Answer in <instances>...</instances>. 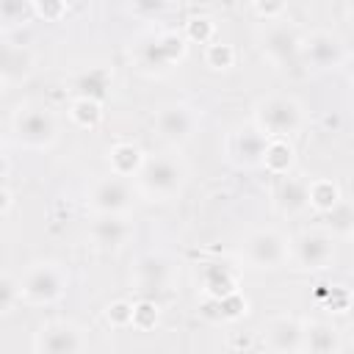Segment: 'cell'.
I'll return each mask as SVG.
<instances>
[{"mask_svg":"<svg viewBox=\"0 0 354 354\" xmlns=\"http://www.w3.org/2000/svg\"><path fill=\"white\" fill-rule=\"evenodd\" d=\"M263 163L268 171L274 174H285L293 163V147L285 141V138H271L266 144V152H263Z\"/></svg>","mask_w":354,"mask_h":354,"instance_id":"d6986e66","label":"cell"},{"mask_svg":"<svg viewBox=\"0 0 354 354\" xmlns=\"http://www.w3.org/2000/svg\"><path fill=\"white\" fill-rule=\"evenodd\" d=\"M75 86L80 88V97H88V100H102L105 88L111 86V75H108V69L94 66V69H88V72L77 75Z\"/></svg>","mask_w":354,"mask_h":354,"instance_id":"44dd1931","label":"cell"},{"mask_svg":"<svg viewBox=\"0 0 354 354\" xmlns=\"http://www.w3.org/2000/svg\"><path fill=\"white\" fill-rule=\"evenodd\" d=\"M105 318L111 326H133V304L130 301H111L105 310Z\"/></svg>","mask_w":354,"mask_h":354,"instance_id":"f546056e","label":"cell"},{"mask_svg":"<svg viewBox=\"0 0 354 354\" xmlns=\"http://www.w3.org/2000/svg\"><path fill=\"white\" fill-rule=\"evenodd\" d=\"M108 160H111L113 174L127 177V174H138L147 158H144V155H141V149H138V147H133V144H116V147L111 149Z\"/></svg>","mask_w":354,"mask_h":354,"instance_id":"e0dca14e","label":"cell"},{"mask_svg":"<svg viewBox=\"0 0 354 354\" xmlns=\"http://www.w3.org/2000/svg\"><path fill=\"white\" fill-rule=\"evenodd\" d=\"M266 343L274 354H299L304 348V326L296 318L279 315L266 326Z\"/></svg>","mask_w":354,"mask_h":354,"instance_id":"ba28073f","label":"cell"},{"mask_svg":"<svg viewBox=\"0 0 354 354\" xmlns=\"http://www.w3.org/2000/svg\"><path fill=\"white\" fill-rule=\"evenodd\" d=\"M55 130H58L55 119L47 108H19V113L14 116V133L22 147H30V149L50 147L55 138Z\"/></svg>","mask_w":354,"mask_h":354,"instance_id":"277c9868","label":"cell"},{"mask_svg":"<svg viewBox=\"0 0 354 354\" xmlns=\"http://www.w3.org/2000/svg\"><path fill=\"white\" fill-rule=\"evenodd\" d=\"M254 11L263 17H277L285 11V3H254Z\"/></svg>","mask_w":354,"mask_h":354,"instance_id":"e575fe53","label":"cell"},{"mask_svg":"<svg viewBox=\"0 0 354 354\" xmlns=\"http://www.w3.org/2000/svg\"><path fill=\"white\" fill-rule=\"evenodd\" d=\"M335 254L332 238L324 232H304L293 241V257L301 268H324Z\"/></svg>","mask_w":354,"mask_h":354,"instance_id":"9c48e42d","label":"cell"},{"mask_svg":"<svg viewBox=\"0 0 354 354\" xmlns=\"http://www.w3.org/2000/svg\"><path fill=\"white\" fill-rule=\"evenodd\" d=\"M183 163L171 155H155L147 158L141 171H138V183L149 196H171L180 185H183Z\"/></svg>","mask_w":354,"mask_h":354,"instance_id":"3957f363","label":"cell"},{"mask_svg":"<svg viewBox=\"0 0 354 354\" xmlns=\"http://www.w3.org/2000/svg\"><path fill=\"white\" fill-rule=\"evenodd\" d=\"M277 199H279V207L288 210V213H296L307 205V185L299 183V180H285L277 191Z\"/></svg>","mask_w":354,"mask_h":354,"instance_id":"603a6c76","label":"cell"},{"mask_svg":"<svg viewBox=\"0 0 354 354\" xmlns=\"http://www.w3.org/2000/svg\"><path fill=\"white\" fill-rule=\"evenodd\" d=\"M8 207H11V191H8V185L3 188V213H8Z\"/></svg>","mask_w":354,"mask_h":354,"instance_id":"d590c367","label":"cell"},{"mask_svg":"<svg viewBox=\"0 0 354 354\" xmlns=\"http://www.w3.org/2000/svg\"><path fill=\"white\" fill-rule=\"evenodd\" d=\"M130 232H133V227H130L122 216H100V218L94 221V227H91L94 243H100V246H105V249L122 246V243L130 238Z\"/></svg>","mask_w":354,"mask_h":354,"instance_id":"9a60e30c","label":"cell"},{"mask_svg":"<svg viewBox=\"0 0 354 354\" xmlns=\"http://www.w3.org/2000/svg\"><path fill=\"white\" fill-rule=\"evenodd\" d=\"M266 144H268L266 136L257 127H249L230 138V155H232V160H238L243 166H254V163H263Z\"/></svg>","mask_w":354,"mask_h":354,"instance_id":"8fae6325","label":"cell"},{"mask_svg":"<svg viewBox=\"0 0 354 354\" xmlns=\"http://www.w3.org/2000/svg\"><path fill=\"white\" fill-rule=\"evenodd\" d=\"M329 230L337 235H351L354 232V205L348 202H337L329 213Z\"/></svg>","mask_w":354,"mask_h":354,"instance_id":"d4e9b609","label":"cell"},{"mask_svg":"<svg viewBox=\"0 0 354 354\" xmlns=\"http://www.w3.org/2000/svg\"><path fill=\"white\" fill-rule=\"evenodd\" d=\"M243 313H246V299H241V293L218 299V315L221 318H241Z\"/></svg>","mask_w":354,"mask_h":354,"instance_id":"4dcf8cb0","label":"cell"},{"mask_svg":"<svg viewBox=\"0 0 354 354\" xmlns=\"http://www.w3.org/2000/svg\"><path fill=\"white\" fill-rule=\"evenodd\" d=\"M337 332L329 324H310L304 329V348L310 354H337Z\"/></svg>","mask_w":354,"mask_h":354,"instance_id":"2e32d148","label":"cell"},{"mask_svg":"<svg viewBox=\"0 0 354 354\" xmlns=\"http://www.w3.org/2000/svg\"><path fill=\"white\" fill-rule=\"evenodd\" d=\"M185 30H188V39H191V41L205 44V41H210V39H213L216 25H213V19H210V17H191Z\"/></svg>","mask_w":354,"mask_h":354,"instance_id":"f1b7e54d","label":"cell"},{"mask_svg":"<svg viewBox=\"0 0 354 354\" xmlns=\"http://www.w3.org/2000/svg\"><path fill=\"white\" fill-rule=\"evenodd\" d=\"M205 61H207V66H213V69H230L232 61H235V50H232L230 44H224V41H213V44H207Z\"/></svg>","mask_w":354,"mask_h":354,"instance_id":"83f0119b","label":"cell"},{"mask_svg":"<svg viewBox=\"0 0 354 354\" xmlns=\"http://www.w3.org/2000/svg\"><path fill=\"white\" fill-rule=\"evenodd\" d=\"M155 324H158V304L155 301L144 299V301L133 304V326L136 329L149 332V329H155Z\"/></svg>","mask_w":354,"mask_h":354,"instance_id":"484cf974","label":"cell"},{"mask_svg":"<svg viewBox=\"0 0 354 354\" xmlns=\"http://www.w3.org/2000/svg\"><path fill=\"white\" fill-rule=\"evenodd\" d=\"M246 257L257 268H277L288 257V243L274 230H260L246 241Z\"/></svg>","mask_w":354,"mask_h":354,"instance_id":"52a82bcc","label":"cell"},{"mask_svg":"<svg viewBox=\"0 0 354 354\" xmlns=\"http://www.w3.org/2000/svg\"><path fill=\"white\" fill-rule=\"evenodd\" d=\"M66 290V274L55 263H36L19 279V293L30 304H50Z\"/></svg>","mask_w":354,"mask_h":354,"instance_id":"7a4b0ae2","label":"cell"},{"mask_svg":"<svg viewBox=\"0 0 354 354\" xmlns=\"http://www.w3.org/2000/svg\"><path fill=\"white\" fill-rule=\"evenodd\" d=\"M136 279L141 290H163L171 279V266L163 254H147L136 266Z\"/></svg>","mask_w":354,"mask_h":354,"instance_id":"7c38bea8","label":"cell"},{"mask_svg":"<svg viewBox=\"0 0 354 354\" xmlns=\"http://www.w3.org/2000/svg\"><path fill=\"white\" fill-rule=\"evenodd\" d=\"M91 207L102 216H119L122 210L130 207V199H133V191H130V183L127 177H119V174H111V177H102L91 185Z\"/></svg>","mask_w":354,"mask_h":354,"instance_id":"5b68a950","label":"cell"},{"mask_svg":"<svg viewBox=\"0 0 354 354\" xmlns=\"http://www.w3.org/2000/svg\"><path fill=\"white\" fill-rule=\"evenodd\" d=\"M299 47H301V44H299L296 33H293L290 28H285V25H274V28H268L266 36H263V50H266V55L274 58L277 64L290 61V58L299 53Z\"/></svg>","mask_w":354,"mask_h":354,"instance_id":"4fadbf2b","label":"cell"},{"mask_svg":"<svg viewBox=\"0 0 354 354\" xmlns=\"http://www.w3.org/2000/svg\"><path fill=\"white\" fill-rule=\"evenodd\" d=\"M155 127L160 130L163 138L180 141V138L191 136V130H194V113L185 105H166V108L158 111Z\"/></svg>","mask_w":354,"mask_h":354,"instance_id":"30bf717a","label":"cell"},{"mask_svg":"<svg viewBox=\"0 0 354 354\" xmlns=\"http://www.w3.org/2000/svg\"><path fill=\"white\" fill-rule=\"evenodd\" d=\"M0 293H3V299H0V310H3V313H8V310H11V301H14V296H19V299H22V293H19V285H14L8 277H3V282H0Z\"/></svg>","mask_w":354,"mask_h":354,"instance_id":"1f68e13d","label":"cell"},{"mask_svg":"<svg viewBox=\"0 0 354 354\" xmlns=\"http://www.w3.org/2000/svg\"><path fill=\"white\" fill-rule=\"evenodd\" d=\"M33 14H36L33 3L6 0V3L0 6V19H3L6 25H17V22H25V19H28V17H33Z\"/></svg>","mask_w":354,"mask_h":354,"instance_id":"4316f807","label":"cell"},{"mask_svg":"<svg viewBox=\"0 0 354 354\" xmlns=\"http://www.w3.org/2000/svg\"><path fill=\"white\" fill-rule=\"evenodd\" d=\"M83 335L77 326L66 321H50L36 335V351L39 354H83Z\"/></svg>","mask_w":354,"mask_h":354,"instance_id":"8992f818","label":"cell"},{"mask_svg":"<svg viewBox=\"0 0 354 354\" xmlns=\"http://www.w3.org/2000/svg\"><path fill=\"white\" fill-rule=\"evenodd\" d=\"M33 8H36V14L44 17V19H58V17L66 11L64 3H33Z\"/></svg>","mask_w":354,"mask_h":354,"instance_id":"836d02e7","label":"cell"},{"mask_svg":"<svg viewBox=\"0 0 354 354\" xmlns=\"http://www.w3.org/2000/svg\"><path fill=\"white\" fill-rule=\"evenodd\" d=\"M304 55L313 66L318 69H326V66H335L343 55L340 50V41L332 36V33H313L307 41H304Z\"/></svg>","mask_w":354,"mask_h":354,"instance_id":"5bb4252c","label":"cell"},{"mask_svg":"<svg viewBox=\"0 0 354 354\" xmlns=\"http://www.w3.org/2000/svg\"><path fill=\"white\" fill-rule=\"evenodd\" d=\"M30 64H33L30 50H25V47H6V53H3V80H14V77L28 75Z\"/></svg>","mask_w":354,"mask_h":354,"instance_id":"7402d4cb","label":"cell"},{"mask_svg":"<svg viewBox=\"0 0 354 354\" xmlns=\"http://www.w3.org/2000/svg\"><path fill=\"white\" fill-rule=\"evenodd\" d=\"M205 290L210 299H227L238 293V279L227 266H207L205 268Z\"/></svg>","mask_w":354,"mask_h":354,"instance_id":"ac0fdd59","label":"cell"},{"mask_svg":"<svg viewBox=\"0 0 354 354\" xmlns=\"http://www.w3.org/2000/svg\"><path fill=\"white\" fill-rule=\"evenodd\" d=\"M72 119H75L80 127H94V124L102 119V105H100V100L77 97V100L72 102Z\"/></svg>","mask_w":354,"mask_h":354,"instance_id":"cb8c5ba5","label":"cell"},{"mask_svg":"<svg viewBox=\"0 0 354 354\" xmlns=\"http://www.w3.org/2000/svg\"><path fill=\"white\" fill-rule=\"evenodd\" d=\"M307 202L321 210V213H329L337 202H340V188L332 183V180H315L307 185Z\"/></svg>","mask_w":354,"mask_h":354,"instance_id":"ffe728a7","label":"cell"},{"mask_svg":"<svg viewBox=\"0 0 354 354\" xmlns=\"http://www.w3.org/2000/svg\"><path fill=\"white\" fill-rule=\"evenodd\" d=\"M348 301H351V296H348L346 288H332V290H329L326 304L332 307V313H343V310H348Z\"/></svg>","mask_w":354,"mask_h":354,"instance_id":"d6a6232c","label":"cell"},{"mask_svg":"<svg viewBox=\"0 0 354 354\" xmlns=\"http://www.w3.org/2000/svg\"><path fill=\"white\" fill-rule=\"evenodd\" d=\"M254 122H257V130L263 136L285 138L301 127V108L296 100L274 94V97H266L254 105Z\"/></svg>","mask_w":354,"mask_h":354,"instance_id":"6da1fadb","label":"cell"}]
</instances>
